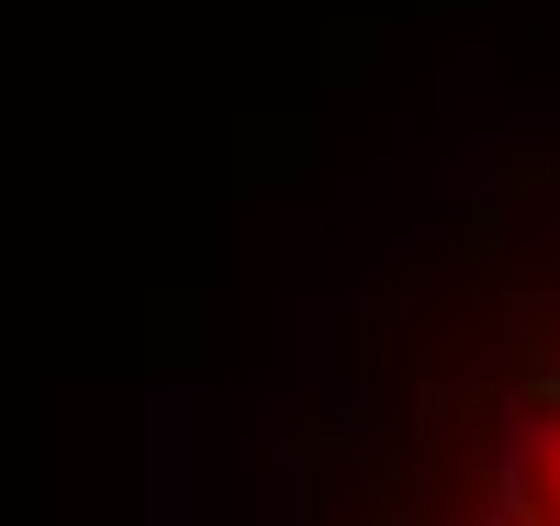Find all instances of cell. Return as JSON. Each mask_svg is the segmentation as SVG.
Returning <instances> with one entry per match:
<instances>
[{"instance_id":"6da1fadb","label":"cell","mask_w":560,"mask_h":526,"mask_svg":"<svg viewBox=\"0 0 560 526\" xmlns=\"http://www.w3.org/2000/svg\"><path fill=\"white\" fill-rule=\"evenodd\" d=\"M258 526H560V102L471 135L303 303Z\"/></svg>"}]
</instances>
